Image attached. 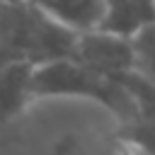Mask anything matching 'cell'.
Segmentation results:
<instances>
[{
	"mask_svg": "<svg viewBox=\"0 0 155 155\" xmlns=\"http://www.w3.org/2000/svg\"><path fill=\"white\" fill-rule=\"evenodd\" d=\"M78 34V29L56 19L31 0H12L0 15V61L41 65L73 58Z\"/></svg>",
	"mask_w": 155,
	"mask_h": 155,
	"instance_id": "1",
	"label": "cell"
},
{
	"mask_svg": "<svg viewBox=\"0 0 155 155\" xmlns=\"http://www.w3.org/2000/svg\"><path fill=\"white\" fill-rule=\"evenodd\" d=\"M34 97H78L104 107L119 124L133 121L136 104L119 78L99 73L78 58H58L34 68Z\"/></svg>",
	"mask_w": 155,
	"mask_h": 155,
	"instance_id": "2",
	"label": "cell"
},
{
	"mask_svg": "<svg viewBox=\"0 0 155 155\" xmlns=\"http://www.w3.org/2000/svg\"><path fill=\"white\" fill-rule=\"evenodd\" d=\"M73 58H78L80 63H85V65H90L99 73L114 75V78L136 68L133 39L116 34V31L99 29V27L82 29L78 34Z\"/></svg>",
	"mask_w": 155,
	"mask_h": 155,
	"instance_id": "3",
	"label": "cell"
},
{
	"mask_svg": "<svg viewBox=\"0 0 155 155\" xmlns=\"http://www.w3.org/2000/svg\"><path fill=\"white\" fill-rule=\"evenodd\" d=\"M34 68L27 61H0V128L19 119L36 99Z\"/></svg>",
	"mask_w": 155,
	"mask_h": 155,
	"instance_id": "4",
	"label": "cell"
},
{
	"mask_svg": "<svg viewBox=\"0 0 155 155\" xmlns=\"http://www.w3.org/2000/svg\"><path fill=\"white\" fill-rule=\"evenodd\" d=\"M150 22H155V0H104V15L97 27L133 36Z\"/></svg>",
	"mask_w": 155,
	"mask_h": 155,
	"instance_id": "5",
	"label": "cell"
},
{
	"mask_svg": "<svg viewBox=\"0 0 155 155\" xmlns=\"http://www.w3.org/2000/svg\"><path fill=\"white\" fill-rule=\"evenodd\" d=\"M31 2L78 31L97 27L104 15V0H31Z\"/></svg>",
	"mask_w": 155,
	"mask_h": 155,
	"instance_id": "6",
	"label": "cell"
},
{
	"mask_svg": "<svg viewBox=\"0 0 155 155\" xmlns=\"http://www.w3.org/2000/svg\"><path fill=\"white\" fill-rule=\"evenodd\" d=\"M116 138L136 153L155 155V116H138L133 121L119 124Z\"/></svg>",
	"mask_w": 155,
	"mask_h": 155,
	"instance_id": "7",
	"label": "cell"
},
{
	"mask_svg": "<svg viewBox=\"0 0 155 155\" xmlns=\"http://www.w3.org/2000/svg\"><path fill=\"white\" fill-rule=\"evenodd\" d=\"M116 78L121 80V85L131 94V99L136 104V114L138 116H155V82L148 80L143 73H138L136 68H131Z\"/></svg>",
	"mask_w": 155,
	"mask_h": 155,
	"instance_id": "8",
	"label": "cell"
},
{
	"mask_svg": "<svg viewBox=\"0 0 155 155\" xmlns=\"http://www.w3.org/2000/svg\"><path fill=\"white\" fill-rule=\"evenodd\" d=\"M131 39H133V53H136V70L155 82V22L138 29Z\"/></svg>",
	"mask_w": 155,
	"mask_h": 155,
	"instance_id": "9",
	"label": "cell"
},
{
	"mask_svg": "<svg viewBox=\"0 0 155 155\" xmlns=\"http://www.w3.org/2000/svg\"><path fill=\"white\" fill-rule=\"evenodd\" d=\"M7 2H12V0H0V15H2V10H5V5Z\"/></svg>",
	"mask_w": 155,
	"mask_h": 155,
	"instance_id": "10",
	"label": "cell"
},
{
	"mask_svg": "<svg viewBox=\"0 0 155 155\" xmlns=\"http://www.w3.org/2000/svg\"><path fill=\"white\" fill-rule=\"evenodd\" d=\"M131 153H133V155H145V153H136V150H131Z\"/></svg>",
	"mask_w": 155,
	"mask_h": 155,
	"instance_id": "11",
	"label": "cell"
}]
</instances>
